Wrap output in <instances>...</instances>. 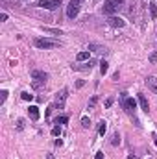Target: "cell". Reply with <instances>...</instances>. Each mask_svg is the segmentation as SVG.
Masks as SVG:
<instances>
[{
    "label": "cell",
    "instance_id": "25",
    "mask_svg": "<svg viewBox=\"0 0 157 159\" xmlns=\"http://www.w3.org/2000/svg\"><path fill=\"white\" fill-rule=\"evenodd\" d=\"M17 130H19V132H20V130H24V120H22V119H19V120H17Z\"/></svg>",
    "mask_w": 157,
    "mask_h": 159
},
{
    "label": "cell",
    "instance_id": "32",
    "mask_svg": "<svg viewBox=\"0 0 157 159\" xmlns=\"http://www.w3.org/2000/svg\"><path fill=\"white\" fill-rule=\"evenodd\" d=\"M155 146H157V139H155Z\"/></svg>",
    "mask_w": 157,
    "mask_h": 159
},
{
    "label": "cell",
    "instance_id": "15",
    "mask_svg": "<svg viewBox=\"0 0 157 159\" xmlns=\"http://www.w3.org/2000/svg\"><path fill=\"white\" fill-rule=\"evenodd\" d=\"M76 59H78V61H87V59H89V52H80V54L76 56Z\"/></svg>",
    "mask_w": 157,
    "mask_h": 159
},
{
    "label": "cell",
    "instance_id": "12",
    "mask_svg": "<svg viewBox=\"0 0 157 159\" xmlns=\"http://www.w3.org/2000/svg\"><path fill=\"white\" fill-rule=\"evenodd\" d=\"M139 104H141V107H143V111H150V104H148V100H146V96L144 94H139Z\"/></svg>",
    "mask_w": 157,
    "mask_h": 159
},
{
    "label": "cell",
    "instance_id": "19",
    "mask_svg": "<svg viewBox=\"0 0 157 159\" xmlns=\"http://www.w3.org/2000/svg\"><path fill=\"white\" fill-rule=\"evenodd\" d=\"M44 31H50V33H56V35H63V31L56 30V28H44Z\"/></svg>",
    "mask_w": 157,
    "mask_h": 159
},
{
    "label": "cell",
    "instance_id": "27",
    "mask_svg": "<svg viewBox=\"0 0 157 159\" xmlns=\"http://www.w3.org/2000/svg\"><path fill=\"white\" fill-rule=\"evenodd\" d=\"M94 159H104V152H96V156H94Z\"/></svg>",
    "mask_w": 157,
    "mask_h": 159
},
{
    "label": "cell",
    "instance_id": "6",
    "mask_svg": "<svg viewBox=\"0 0 157 159\" xmlns=\"http://www.w3.org/2000/svg\"><path fill=\"white\" fill-rule=\"evenodd\" d=\"M67 96H68V89H61V91L56 94V104H54V106H56V107H57V106H59V107H63V106H65Z\"/></svg>",
    "mask_w": 157,
    "mask_h": 159
},
{
    "label": "cell",
    "instance_id": "7",
    "mask_svg": "<svg viewBox=\"0 0 157 159\" xmlns=\"http://www.w3.org/2000/svg\"><path fill=\"white\" fill-rule=\"evenodd\" d=\"M37 6L43 9H56L57 6H61V0H41Z\"/></svg>",
    "mask_w": 157,
    "mask_h": 159
},
{
    "label": "cell",
    "instance_id": "4",
    "mask_svg": "<svg viewBox=\"0 0 157 159\" xmlns=\"http://www.w3.org/2000/svg\"><path fill=\"white\" fill-rule=\"evenodd\" d=\"M124 4V0H107L104 6H102V11L105 15H113L115 11H118V7Z\"/></svg>",
    "mask_w": 157,
    "mask_h": 159
},
{
    "label": "cell",
    "instance_id": "1",
    "mask_svg": "<svg viewBox=\"0 0 157 159\" xmlns=\"http://www.w3.org/2000/svg\"><path fill=\"white\" fill-rule=\"evenodd\" d=\"M120 104H122V107H124V111L126 113H135V107H137V102L133 100V98H130L128 96V93H122L120 94Z\"/></svg>",
    "mask_w": 157,
    "mask_h": 159
},
{
    "label": "cell",
    "instance_id": "16",
    "mask_svg": "<svg viewBox=\"0 0 157 159\" xmlns=\"http://www.w3.org/2000/svg\"><path fill=\"white\" fill-rule=\"evenodd\" d=\"M107 69H109L107 61H105V59H102V61H100V72H102V74H105V72H107Z\"/></svg>",
    "mask_w": 157,
    "mask_h": 159
},
{
    "label": "cell",
    "instance_id": "26",
    "mask_svg": "<svg viewBox=\"0 0 157 159\" xmlns=\"http://www.w3.org/2000/svg\"><path fill=\"white\" fill-rule=\"evenodd\" d=\"M150 63H157V52H152L150 54Z\"/></svg>",
    "mask_w": 157,
    "mask_h": 159
},
{
    "label": "cell",
    "instance_id": "3",
    "mask_svg": "<svg viewBox=\"0 0 157 159\" xmlns=\"http://www.w3.org/2000/svg\"><path fill=\"white\" fill-rule=\"evenodd\" d=\"M31 80H33V87H35V89H39L41 85H44V83H46L48 74H46L44 70H31Z\"/></svg>",
    "mask_w": 157,
    "mask_h": 159
},
{
    "label": "cell",
    "instance_id": "24",
    "mask_svg": "<svg viewBox=\"0 0 157 159\" xmlns=\"http://www.w3.org/2000/svg\"><path fill=\"white\" fill-rule=\"evenodd\" d=\"M20 96H22V100H33V94H30V93H22Z\"/></svg>",
    "mask_w": 157,
    "mask_h": 159
},
{
    "label": "cell",
    "instance_id": "5",
    "mask_svg": "<svg viewBox=\"0 0 157 159\" xmlns=\"http://www.w3.org/2000/svg\"><path fill=\"white\" fill-rule=\"evenodd\" d=\"M80 4H81V0H70L68 2V7H67V17L74 19L78 15V11H80Z\"/></svg>",
    "mask_w": 157,
    "mask_h": 159
},
{
    "label": "cell",
    "instance_id": "8",
    "mask_svg": "<svg viewBox=\"0 0 157 159\" xmlns=\"http://www.w3.org/2000/svg\"><path fill=\"white\" fill-rule=\"evenodd\" d=\"M107 24H109L111 28H124V26H126V20L120 19V17H111V19L107 20Z\"/></svg>",
    "mask_w": 157,
    "mask_h": 159
},
{
    "label": "cell",
    "instance_id": "17",
    "mask_svg": "<svg viewBox=\"0 0 157 159\" xmlns=\"http://www.w3.org/2000/svg\"><path fill=\"white\" fill-rule=\"evenodd\" d=\"M105 132H107V124L102 120V122H100V126H98V133H100V135H104Z\"/></svg>",
    "mask_w": 157,
    "mask_h": 159
},
{
    "label": "cell",
    "instance_id": "10",
    "mask_svg": "<svg viewBox=\"0 0 157 159\" xmlns=\"http://www.w3.org/2000/svg\"><path fill=\"white\" fill-rule=\"evenodd\" d=\"M144 82H146V85H148V87H150V89H152V91L157 94V78H154V76H148Z\"/></svg>",
    "mask_w": 157,
    "mask_h": 159
},
{
    "label": "cell",
    "instance_id": "22",
    "mask_svg": "<svg viewBox=\"0 0 157 159\" xmlns=\"http://www.w3.org/2000/svg\"><path fill=\"white\" fill-rule=\"evenodd\" d=\"M52 135H56V137L61 135V128H59V126H54V128H52Z\"/></svg>",
    "mask_w": 157,
    "mask_h": 159
},
{
    "label": "cell",
    "instance_id": "29",
    "mask_svg": "<svg viewBox=\"0 0 157 159\" xmlns=\"http://www.w3.org/2000/svg\"><path fill=\"white\" fill-rule=\"evenodd\" d=\"M0 20H2V22H4V20H7V15H6V13H2V15H0Z\"/></svg>",
    "mask_w": 157,
    "mask_h": 159
},
{
    "label": "cell",
    "instance_id": "31",
    "mask_svg": "<svg viewBox=\"0 0 157 159\" xmlns=\"http://www.w3.org/2000/svg\"><path fill=\"white\" fill-rule=\"evenodd\" d=\"M46 159H54V156L52 154H46Z\"/></svg>",
    "mask_w": 157,
    "mask_h": 159
},
{
    "label": "cell",
    "instance_id": "28",
    "mask_svg": "<svg viewBox=\"0 0 157 159\" xmlns=\"http://www.w3.org/2000/svg\"><path fill=\"white\" fill-rule=\"evenodd\" d=\"M111 104H113V98H107L105 100V107H111Z\"/></svg>",
    "mask_w": 157,
    "mask_h": 159
},
{
    "label": "cell",
    "instance_id": "30",
    "mask_svg": "<svg viewBox=\"0 0 157 159\" xmlns=\"http://www.w3.org/2000/svg\"><path fill=\"white\" fill-rule=\"evenodd\" d=\"M94 104H96V96H93V98H91V102H89V106H94Z\"/></svg>",
    "mask_w": 157,
    "mask_h": 159
},
{
    "label": "cell",
    "instance_id": "23",
    "mask_svg": "<svg viewBox=\"0 0 157 159\" xmlns=\"http://www.w3.org/2000/svg\"><path fill=\"white\" fill-rule=\"evenodd\" d=\"M6 98H7V91H2V93H0V104H4Z\"/></svg>",
    "mask_w": 157,
    "mask_h": 159
},
{
    "label": "cell",
    "instance_id": "13",
    "mask_svg": "<svg viewBox=\"0 0 157 159\" xmlns=\"http://www.w3.org/2000/svg\"><path fill=\"white\" fill-rule=\"evenodd\" d=\"M28 113H30V117H31L33 120L39 119V107H37V106H30V107H28Z\"/></svg>",
    "mask_w": 157,
    "mask_h": 159
},
{
    "label": "cell",
    "instance_id": "14",
    "mask_svg": "<svg viewBox=\"0 0 157 159\" xmlns=\"http://www.w3.org/2000/svg\"><path fill=\"white\" fill-rule=\"evenodd\" d=\"M67 122H68V117H65V115H63V117H57V119L54 120L56 126H59V124H67Z\"/></svg>",
    "mask_w": 157,
    "mask_h": 159
},
{
    "label": "cell",
    "instance_id": "18",
    "mask_svg": "<svg viewBox=\"0 0 157 159\" xmlns=\"http://www.w3.org/2000/svg\"><path fill=\"white\" fill-rule=\"evenodd\" d=\"M150 17H152V19H155V17H157V7H155V4H154V2L150 4Z\"/></svg>",
    "mask_w": 157,
    "mask_h": 159
},
{
    "label": "cell",
    "instance_id": "21",
    "mask_svg": "<svg viewBox=\"0 0 157 159\" xmlns=\"http://www.w3.org/2000/svg\"><path fill=\"white\" fill-rule=\"evenodd\" d=\"M81 126H83V128H89V126H91V120H89L87 117H83V119H81Z\"/></svg>",
    "mask_w": 157,
    "mask_h": 159
},
{
    "label": "cell",
    "instance_id": "9",
    "mask_svg": "<svg viewBox=\"0 0 157 159\" xmlns=\"http://www.w3.org/2000/svg\"><path fill=\"white\" fill-rule=\"evenodd\" d=\"M94 65H96V63H94L93 59H89V61L83 63V65H72V69H74V70H91Z\"/></svg>",
    "mask_w": 157,
    "mask_h": 159
},
{
    "label": "cell",
    "instance_id": "11",
    "mask_svg": "<svg viewBox=\"0 0 157 159\" xmlns=\"http://www.w3.org/2000/svg\"><path fill=\"white\" fill-rule=\"evenodd\" d=\"M89 50L98 52V54H105V52H107V48H105V46H102V44H94V43H91V44H89Z\"/></svg>",
    "mask_w": 157,
    "mask_h": 159
},
{
    "label": "cell",
    "instance_id": "2",
    "mask_svg": "<svg viewBox=\"0 0 157 159\" xmlns=\"http://www.w3.org/2000/svg\"><path fill=\"white\" fill-rule=\"evenodd\" d=\"M33 44L37 46V48H41V50H46V48H57L59 46V41H54V39H43V37H37L35 41H33Z\"/></svg>",
    "mask_w": 157,
    "mask_h": 159
},
{
    "label": "cell",
    "instance_id": "20",
    "mask_svg": "<svg viewBox=\"0 0 157 159\" xmlns=\"http://www.w3.org/2000/svg\"><path fill=\"white\" fill-rule=\"evenodd\" d=\"M118 143H120V135H118V133H113V139H111V144H115V146H117Z\"/></svg>",
    "mask_w": 157,
    "mask_h": 159
}]
</instances>
